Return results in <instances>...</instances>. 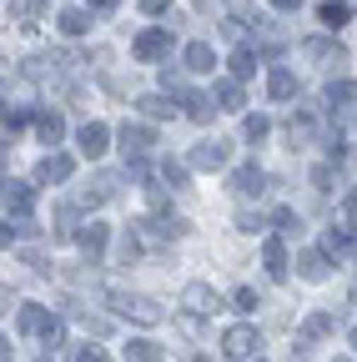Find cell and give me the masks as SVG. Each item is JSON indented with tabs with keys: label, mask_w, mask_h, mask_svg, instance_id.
Masks as SVG:
<instances>
[{
	"label": "cell",
	"mask_w": 357,
	"mask_h": 362,
	"mask_svg": "<svg viewBox=\"0 0 357 362\" xmlns=\"http://www.w3.org/2000/svg\"><path fill=\"white\" fill-rule=\"evenodd\" d=\"M342 211H347V221H357V187L342 197Z\"/></svg>",
	"instance_id": "47"
},
{
	"label": "cell",
	"mask_w": 357,
	"mask_h": 362,
	"mask_svg": "<svg viewBox=\"0 0 357 362\" xmlns=\"http://www.w3.org/2000/svg\"><path fill=\"white\" fill-rule=\"evenodd\" d=\"M106 242H111V226L106 221H81V232H76V247L86 252V262H101L106 257Z\"/></svg>",
	"instance_id": "6"
},
{
	"label": "cell",
	"mask_w": 357,
	"mask_h": 362,
	"mask_svg": "<svg viewBox=\"0 0 357 362\" xmlns=\"http://www.w3.org/2000/svg\"><path fill=\"white\" fill-rule=\"evenodd\" d=\"M151 146H156V131H151V126H136V121L121 126V151H126V161L151 156Z\"/></svg>",
	"instance_id": "7"
},
{
	"label": "cell",
	"mask_w": 357,
	"mask_h": 362,
	"mask_svg": "<svg viewBox=\"0 0 357 362\" xmlns=\"http://www.w3.org/2000/svg\"><path fill=\"white\" fill-rule=\"evenodd\" d=\"M267 90H272V101H297V90H302V86H297V76H292V71H282V66H277L272 76H267Z\"/></svg>",
	"instance_id": "25"
},
{
	"label": "cell",
	"mask_w": 357,
	"mask_h": 362,
	"mask_svg": "<svg viewBox=\"0 0 357 362\" xmlns=\"http://www.w3.org/2000/svg\"><path fill=\"white\" fill-rule=\"evenodd\" d=\"M247 362H262V357H247Z\"/></svg>",
	"instance_id": "55"
},
{
	"label": "cell",
	"mask_w": 357,
	"mask_h": 362,
	"mask_svg": "<svg viewBox=\"0 0 357 362\" xmlns=\"http://www.w3.org/2000/svg\"><path fill=\"white\" fill-rule=\"evenodd\" d=\"M262 267H267V277H272V282L287 277V237H282V232H277V237H267V247H262Z\"/></svg>",
	"instance_id": "11"
},
{
	"label": "cell",
	"mask_w": 357,
	"mask_h": 362,
	"mask_svg": "<svg viewBox=\"0 0 357 362\" xmlns=\"http://www.w3.org/2000/svg\"><path fill=\"white\" fill-rule=\"evenodd\" d=\"M277 11H302V0H272Z\"/></svg>",
	"instance_id": "50"
},
{
	"label": "cell",
	"mask_w": 357,
	"mask_h": 362,
	"mask_svg": "<svg viewBox=\"0 0 357 362\" xmlns=\"http://www.w3.org/2000/svg\"><path fill=\"white\" fill-rule=\"evenodd\" d=\"M347 247H357V226H327L322 232V252L327 257H342Z\"/></svg>",
	"instance_id": "23"
},
{
	"label": "cell",
	"mask_w": 357,
	"mask_h": 362,
	"mask_svg": "<svg viewBox=\"0 0 357 362\" xmlns=\"http://www.w3.org/2000/svg\"><path fill=\"white\" fill-rule=\"evenodd\" d=\"M40 342H46V352H61V347H66V322H61V317L40 332Z\"/></svg>",
	"instance_id": "40"
},
{
	"label": "cell",
	"mask_w": 357,
	"mask_h": 362,
	"mask_svg": "<svg viewBox=\"0 0 357 362\" xmlns=\"http://www.w3.org/2000/svg\"><path fill=\"white\" fill-rule=\"evenodd\" d=\"M56 25H61V35H71V40H76V35L91 30V11H76V6H71V11H61V16H56Z\"/></svg>",
	"instance_id": "28"
},
{
	"label": "cell",
	"mask_w": 357,
	"mask_h": 362,
	"mask_svg": "<svg viewBox=\"0 0 357 362\" xmlns=\"http://www.w3.org/2000/svg\"><path fill=\"white\" fill-rule=\"evenodd\" d=\"M257 347H262V332H257L252 322H242V327H227V332H221V352H227L232 362L257 357Z\"/></svg>",
	"instance_id": "3"
},
{
	"label": "cell",
	"mask_w": 357,
	"mask_h": 362,
	"mask_svg": "<svg viewBox=\"0 0 357 362\" xmlns=\"http://www.w3.org/2000/svg\"><path fill=\"white\" fill-rule=\"evenodd\" d=\"M187 171H192V161H161V181H171V192L187 187Z\"/></svg>",
	"instance_id": "37"
},
{
	"label": "cell",
	"mask_w": 357,
	"mask_h": 362,
	"mask_svg": "<svg viewBox=\"0 0 357 362\" xmlns=\"http://www.w3.org/2000/svg\"><path fill=\"white\" fill-rule=\"evenodd\" d=\"M262 226H267V221H262L257 211H242V216H237V232H247V237H257Z\"/></svg>",
	"instance_id": "42"
},
{
	"label": "cell",
	"mask_w": 357,
	"mask_h": 362,
	"mask_svg": "<svg viewBox=\"0 0 357 362\" xmlns=\"http://www.w3.org/2000/svg\"><path fill=\"white\" fill-rule=\"evenodd\" d=\"M182 307H187V312H197V317H211V312H221V297H216L206 282H192V287L182 292Z\"/></svg>",
	"instance_id": "10"
},
{
	"label": "cell",
	"mask_w": 357,
	"mask_h": 362,
	"mask_svg": "<svg viewBox=\"0 0 357 362\" xmlns=\"http://www.w3.org/2000/svg\"><path fill=\"white\" fill-rule=\"evenodd\" d=\"M347 342H352V347H357V327H352V332H347Z\"/></svg>",
	"instance_id": "52"
},
{
	"label": "cell",
	"mask_w": 357,
	"mask_h": 362,
	"mask_svg": "<svg viewBox=\"0 0 357 362\" xmlns=\"http://www.w3.org/2000/svg\"><path fill=\"white\" fill-rule=\"evenodd\" d=\"M267 131H272V121H267V116H247V121H242V136H247L252 146L267 141Z\"/></svg>",
	"instance_id": "38"
},
{
	"label": "cell",
	"mask_w": 357,
	"mask_h": 362,
	"mask_svg": "<svg viewBox=\"0 0 357 362\" xmlns=\"http://www.w3.org/2000/svg\"><path fill=\"white\" fill-rule=\"evenodd\" d=\"M322 151H327V161H342V156H347V141H342V131H327V136H322Z\"/></svg>",
	"instance_id": "41"
},
{
	"label": "cell",
	"mask_w": 357,
	"mask_h": 362,
	"mask_svg": "<svg viewBox=\"0 0 357 362\" xmlns=\"http://www.w3.org/2000/svg\"><path fill=\"white\" fill-rule=\"evenodd\" d=\"M347 302H352V307H357V287H352V297H347Z\"/></svg>",
	"instance_id": "53"
},
{
	"label": "cell",
	"mask_w": 357,
	"mask_h": 362,
	"mask_svg": "<svg viewBox=\"0 0 357 362\" xmlns=\"http://www.w3.org/2000/svg\"><path fill=\"white\" fill-rule=\"evenodd\" d=\"M76 362H101V347H81V352H76Z\"/></svg>",
	"instance_id": "49"
},
{
	"label": "cell",
	"mask_w": 357,
	"mask_h": 362,
	"mask_svg": "<svg viewBox=\"0 0 357 362\" xmlns=\"http://www.w3.org/2000/svg\"><path fill=\"white\" fill-rule=\"evenodd\" d=\"M126 362H166V352H161V342H151V337H136L126 347Z\"/></svg>",
	"instance_id": "31"
},
{
	"label": "cell",
	"mask_w": 357,
	"mask_h": 362,
	"mask_svg": "<svg viewBox=\"0 0 357 362\" xmlns=\"http://www.w3.org/2000/svg\"><path fill=\"white\" fill-rule=\"evenodd\" d=\"M136 111L151 116V121H171V116H176V106H171L166 96H136Z\"/></svg>",
	"instance_id": "32"
},
{
	"label": "cell",
	"mask_w": 357,
	"mask_h": 362,
	"mask_svg": "<svg viewBox=\"0 0 357 362\" xmlns=\"http://www.w3.org/2000/svg\"><path fill=\"white\" fill-rule=\"evenodd\" d=\"M76 141H81V156H91V161H96V156H106V141H111V131H106L101 121H86Z\"/></svg>",
	"instance_id": "15"
},
{
	"label": "cell",
	"mask_w": 357,
	"mask_h": 362,
	"mask_svg": "<svg viewBox=\"0 0 357 362\" xmlns=\"http://www.w3.org/2000/svg\"><path fill=\"white\" fill-rule=\"evenodd\" d=\"M312 187H317V192H332V187H337V161L312 166Z\"/></svg>",
	"instance_id": "39"
},
{
	"label": "cell",
	"mask_w": 357,
	"mask_h": 362,
	"mask_svg": "<svg viewBox=\"0 0 357 362\" xmlns=\"http://www.w3.org/2000/svg\"><path fill=\"white\" fill-rule=\"evenodd\" d=\"M101 297H106V307H116L121 317H131V322H141V327H161L166 322V312L151 297H131V292H116V287H106Z\"/></svg>",
	"instance_id": "1"
},
{
	"label": "cell",
	"mask_w": 357,
	"mask_h": 362,
	"mask_svg": "<svg viewBox=\"0 0 357 362\" xmlns=\"http://www.w3.org/2000/svg\"><path fill=\"white\" fill-rule=\"evenodd\" d=\"M166 6H171V0H141V11H146V16H161Z\"/></svg>",
	"instance_id": "48"
},
{
	"label": "cell",
	"mask_w": 357,
	"mask_h": 362,
	"mask_svg": "<svg viewBox=\"0 0 357 362\" xmlns=\"http://www.w3.org/2000/svg\"><path fill=\"white\" fill-rule=\"evenodd\" d=\"M161 86H166V90H182L187 81H182V71H176V66H161Z\"/></svg>",
	"instance_id": "44"
},
{
	"label": "cell",
	"mask_w": 357,
	"mask_h": 362,
	"mask_svg": "<svg viewBox=\"0 0 357 362\" xmlns=\"http://www.w3.org/2000/svg\"><path fill=\"white\" fill-rule=\"evenodd\" d=\"M297 272H302L307 282H322L327 272H332V257H327L322 247H312V252H302V257H297Z\"/></svg>",
	"instance_id": "18"
},
{
	"label": "cell",
	"mask_w": 357,
	"mask_h": 362,
	"mask_svg": "<svg viewBox=\"0 0 357 362\" xmlns=\"http://www.w3.org/2000/svg\"><path fill=\"white\" fill-rule=\"evenodd\" d=\"M327 106H357V81H327Z\"/></svg>",
	"instance_id": "34"
},
{
	"label": "cell",
	"mask_w": 357,
	"mask_h": 362,
	"mask_svg": "<svg viewBox=\"0 0 357 362\" xmlns=\"http://www.w3.org/2000/svg\"><path fill=\"white\" fill-rule=\"evenodd\" d=\"M51 322H56V317H51L46 307H35V302H30V307H21V332H25V337H40Z\"/></svg>",
	"instance_id": "26"
},
{
	"label": "cell",
	"mask_w": 357,
	"mask_h": 362,
	"mask_svg": "<svg viewBox=\"0 0 357 362\" xmlns=\"http://www.w3.org/2000/svg\"><path fill=\"white\" fill-rule=\"evenodd\" d=\"M317 21L337 30V25H347V21H352V6H347V0H322V6H317Z\"/></svg>",
	"instance_id": "29"
},
{
	"label": "cell",
	"mask_w": 357,
	"mask_h": 362,
	"mask_svg": "<svg viewBox=\"0 0 357 362\" xmlns=\"http://www.w3.org/2000/svg\"><path fill=\"white\" fill-rule=\"evenodd\" d=\"M272 187H277V181H272V176H267L262 166H237V171H232V192H237V197H247V202H257V197H267V192H272Z\"/></svg>",
	"instance_id": "4"
},
{
	"label": "cell",
	"mask_w": 357,
	"mask_h": 362,
	"mask_svg": "<svg viewBox=\"0 0 357 362\" xmlns=\"http://www.w3.org/2000/svg\"><path fill=\"white\" fill-rule=\"evenodd\" d=\"M146 202H151V206L161 211V206H166V187H156V181H146Z\"/></svg>",
	"instance_id": "45"
},
{
	"label": "cell",
	"mask_w": 357,
	"mask_h": 362,
	"mask_svg": "<svg viewBox=\"0 0 357 362\" xmlns=\"http://www.w3.org/2000/svg\"><path fill=\"white\" fill-rule=\"evenodd\" d=\"M35 136H40L46 146H56L61 136H66V116H61V111H35Z\"/></svg>",
	"instance_id": "22"
},
{
	"label": "cell",
	"mask_w": 357,
	"mask_h": 362,
	"mask_svg": "<svg viewBox=\"0 0 357 362\" xmlns=\"http://www.w3.org/2000/svg\"><path fill=\"white\" fill-rule=\"evenodd\" d=\"M116 192H121V176H116V171H101L91 187L81 192V206H101V202H111Z\"/></svg>",
	"instance_id": "14"
},
{
	"label": "cell",
	"mask_w": 357,
	"mask_h": 362,
	"mask_svg": "<svg viewBox=\"0 0 357 362\" xmlns=\"http://www.w3.org/2000/svg\"><path fill=\"white\" fill-rule=\"evenodd\" d=\"M131 56H136V61H161V56H171V25H151V30H141L136 45H131Z\"/></svg>",
	"instance_id": "5"
},
{
	"label": "cell",
	"mask_w": 357,
	"mask_h": 362,
	"mask_svg": "<svg viewBox=\"0 0 357 362\" xmlns=\"http://www.w3.org/2000/svg\"><path fill=\"white\" fill-rule=\"evenodd\" d=\"M30 121H35V106H16V111H6V146L16 141V136H21Z\"/></svg>",
	"instance_id": "33"
},
{
	"label": "cell",
	"mask_w": 357,
	"mask_h": 362,
	"mask_svg": "<svg viewBox=\"0 0 357 362\" xmlns=\"http://www.w3.org/2000/svg\"><path fill=\"white\" fill-rule=\"evenodd\" d=\"M71 171H76V161L61 156V151H51L46 161L35 166V181H46V187H61V181H71Z\"/></svg>",
	"instance_id": "12"
},
{
	"label": "cell",
	"mask_w": 357,
	"mask_h": 362,
	"mask_svg": "<svg viewBox=\"0 0 357 362\" xmlns=\"http://www.w3.org/2000/svg\"><path fill=\"white\" fill-rule=\"evenodd\" d=\"M302 56H307V61H317V66H327V71L347 61V51H342L332 35H307V40H302Z\"/></svg>",
	"instance_id": "8"
},
{
	"label": "cell",
	"mask_w": 357,
	"mask_h": 362,
	"mask_svg": "<svg viewBox=\"0 0 357 362\" xmlns=\"http://www.w3.org/2000/svg\"><path fill=\"white\" fill-rule=\"evenodd\" d=\"M332 362H352V357H332Z\"/></svg>",
	"instance_id": "54"
},
{
	"label": "cell",
	"mask_w": 357,
	"mask_h": 362,
	"mask_svg": "<svg viewBox=\"0 0 357 362\" xmlns=\"http://www.w3.org/2000/svg\"><path fill=\"white\" fill-rule=\"evenodd\" d=\"M141 232H136V226H126V232H121V242H116V267H136V257H141Z\"/></svg>",
	"instance_id": "24"
},
{
	"label": "cell",
	"mask_w": 357,
	"mask_h": 362,
	"mask_svg": "<svg viewBox=\"0 0 357 362\" xmlns=\"http://www.w3.org/2000/svg\"><path fill=\"white\" fill-rule=\"evenodd\" d=\"M312 126H317V116H312V111H287V121H282V131H287V141L292 146H307V136H312Z\"/></svg>",
	"instance_id": "17"
},
{
	"label": "cell",
	"mask_w": 357,
	"mask_h": 362,
	"mask_svg": "<svg viewBox=\"0 0 357 362\" xmlns=\"http://www.w3.org/2000/svg\"><path fill=\"white\" fill-rule=\"evenodd\" d=\"M176 96H182V106H187V116H192V121H211V111H216V106H211V101L201 96V90L182 86V90H176Z\"/></svg>",
	"instance_id": "27"
},
{
	"label": "cell",
	"mask_w": 357,
	"mask_h": 362,
	"mask_svg": "<svg viewBox=\"0 0 357 362\" xmlns=\"http://www.w3.org/2000/svg\"><path fill=\"white\" fill-rule=\"evenodd\" d=\"M86 11H91V16H111L116 0H86Z\"/></svg>",
	"instance_id": "46"
},
{
	"label": "cell",
	"mask_w": 357,
	"mask_h": 362,
	"mask_svg": "<svg viewBox=\"0 0 357 362\" xmlns=\"http://www.w3.org/2000/svg\"><path fill=\"white\" fill-rule=\"evenodd\" d=\"M272 226H277L282 237H302V216H297L292 206H277V211H272Z\"/></svg>",
	"instance_id": "35"
},
{
	"label": "cell",
	"mask_w": 357,
	"mask_h": 362,
	"mask_svg": "<svg viewBox=\"0 0 357 362\" xmlns=\"http://www.w3.org/2000/svg\"><path fill=\"white\" fill-rule=\"evenodd\" d=\"M227 66H232V76H237V81H252V76H257V66H262V51H257V45H237Z\"/></svg>",
	"instance_id": "21"
},
{
	"label": "cell",
	"mask_w": 357,
	"mask_h": 362,
	"mask_svg": "<svg viewBox=\"0 0 357 362\" xmlns=\"http://www.w3.org/2000/svg\"><path fill=\"white\" fill-rule=\"evenodd\" d=\"M66 312L81 317V327L91 332V337H106V332H111V322H106V317H96V312H81V307H71V302H66Z\"/></svg>",
	"instance_id": "36"
},
{
	"label": "cell",
	"mask_w": 357,
	"mask_h": 362,
	"mask_svg": "<svg viewBox=\"0 0 357 362\" xmlns=\"http://www.w3.org/2000/svg\"><path fill=\"white\" fill-rule=\"evenodd\" d=\"M211 96H216V111H242V106H247L237 76H232V81H216V86H211Z\"/></svg>",
	"instance_id": "20"
},
{
	"label": "cell",
	"mask_w": 357,
	"mask_h": 362,
	"mask_svg": "<svg viewBox=\"0 0 357 362\" xmlns=\"http://www.w3.org/2000/svg\"><path fill=\"white\" fill-rule=\"evenodd\" d=\"M227 156H232V146L221 141V136H211V141H201L187 161H192V171H216V166H227Z\"/></svg>",
	"instance_id": "9"
},
{
	"label": "cell",
	"mask_w": 357,
	"mask_h": 362,
	"mask_svg": "<svg viewBox=\"0 0 357 362\" xmlns=\"http://www.w3.org/2000/svg\"><path fill=\"white\" fill-rule=\"evenodd\" d=\"M30 211H35V187L6 181V216H30Z\"/></svg>",
	"instance_id": "13"
},
{
	"label": "cell",
	"mask_w": 357,
	"mask_h": 362,
	"mask_svg": "<svg viewBox=\"0 0 357 362\" xmlns=\"http://www.w3.org/2000/svg\"><path fill=\"white\" fill-rule=\"evenodd\" d=\"M6 11H11L21 25H35L40 16H46V0H6Z\"/></svg>",
	"instance_id": "30"
},
{
	"label": "cell",
	"mask_w": 357,
	"mask_h": 362,
	"mask_svg": "<svg viewBox=\"0 0 357 362\" xmlns=\"http://www.w3.org/2000/svg\"><path fill=\"white\" fill-rule=\"evenodd\" d=\"M131 226L141 232L146 247H171V242H182V237H187V221H182V216H136Z\"/></svg>",
	"instance_id": "2"
},
{
	"label": "cell",
	"mask_w": 357,
	"mask_h": 362,
	"mask_svg": "<svg viewBox=\"0 0 357 362\" xmlns=\"http://www.w3.org/2000/svg\"><path fill=\"white\" fill-rule=\"evenodd\" d=\"M35 362H61V352H40V357H35Z\"/></svg>",
	"instance_id": "51"
},
{
	"label": "cell",
	"mask_w": 357,
	"mask_h": 362,
	"mask_svg": "<svg viewBox=\"0 0 357 362\" xmlns=\"http://www.w3.org/2000/svg\"><path fill=\"white\" fill-rule=\"evenodd\" d=\"M337 332V312H307V322H302V342H322V337H332Z\"/></svg>",
	"instance_id": "16"
},
{
	"label": "cell",
	"mask_w": 357,
	"mask_h": 362,
	"mask_svg": "<svg viewBox=\"0 0 357 362\" xmlns=\"http://www.w3.org/2000/svg\"><path fill=\"white\" fill-rule=\"evenodd\" d=\"M232 302H237L242 312H252V307H262V297H257L252 287H237V297H232Z\"/></svg>",
	"instance_id": "43"
},
{
	"label": "cell",
	"mask_w": 357,
	"mask_h": 362,
	"mask_svg": "<svg viewBox=\"0 0 357 362\" xmlns=\"http://www.w3.org/2000/svg\"><path fill=\"white\" fill-rule=\"evenodd\" d=\"M182 66L197 71V76H211V71H216V51H211L206 40H192V45H187V56H182Z\"/></svg>",
	"instance_id": "19"
}]
</instances>
